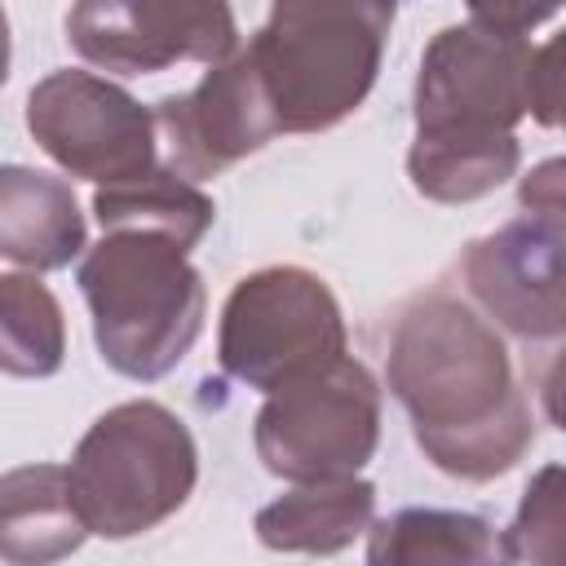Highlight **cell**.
Masks as SVG:
<instances>
[{"label":"cell","instance_id":"obj_1","mask_svg":"<svg viewBox=\"0 0 566 566\" xmlns=\"http://www.w3.org/2000/svg\"><path fill=\"white\" fill-rule=\"evenodd\" d=\"M385 380L424 460L460 482L509 473L535 442V416L500 332L447 292L416 296L398 314Z\"/></svg>","mask_w":566,"mask_h":566},{"label":"cell","instance_id":"obj_20","mask_svg":"<svg viewBox=\"0 0 566 566\" xmlns=\"http://www.w3.org/2000/svg\"><path fill=\"white\" fill-rule=\"evenodd\" d=\"M526 111L544 128H566V27L548 44L531 49Z\"/></svg>","mask_w":566,"mask_h":566},{"label":"cell","instance_id":"obj_13","mask_svg":"<svg viewBox=\"0 0 566 566\" xmlns=\"http://www.w3.org/2000/svg\"><path fill=\"white\" fill-rule=\"evenodd\" d=\"M376 522V486L354 478L296 482L256 513V539L274 553H340Z\"/></svg>","mask_w":566,"mask_h":566},{"label":"cell","instance_id":"obj_17","mask_svg":"<svg viewBox=\"0 0 566 566\" xmlns=\"http://www.w3.org/2000/svg\"><path fill=\"white\" fill-rule=\"evenodd\" d=\"M522 164L513 133L495 137H416L407 150V177L416 195L433 203H473L500 190Z\"/></svg>","mask_w":566,"mask_h":566},{"label":"cell","instance_id":"obj_23","mask_svg":"<svg viewBox=\"0 0 566 566\" xmlns=\"http://www.w3.org/2000/svg\"><path fill=\"white\" fill-rule=\"evenodd\" d=\"M539 402H544L548 424H557L566 433V345L548 358V367L539 376Z\"/></svg>","mask_w":566,"mask_h":566},{"label":"cell","instance_id":"obj_21","mask_svg":"<svg viewBox=\"0 0 566 566\" xmlns=\"http://www.w3.org/2000/svg\"><path fill=\"white\" fill-rule=\"evenodd\" d=\"M517 203H522V212L544 217V221H553V226L566 230V155L535 164L517 181Z\"/></svg>","mask_w":566,"mask_h":566},{"label":"cell","instance_id":"obj_10","mask_svg":"<svg viewBox=\"0 0 566 566\" xmlns=\"http://www.w3.org/2000/svg\"><path fill=\"white\" fill-rule=\"evenodd\" d=\"M155 119L159 142L168 150V168L190 181L221 177L239 159L256 155L270 137H279V119L248 44L212 62L190 93H168L155 106Z\"/></svg>","mask_w":566,"mask_h":566},{"label":"cell","instance_id":"obj_6","mask_svg":"<svg viewBox=\"0 0 566 566\" xmlns=\"http://www.w3.org/2000/svg\"><path fill=\"white\" fill-rule=\"evenodd\" d=\"M256 460L283 482L354 478L380 447V385L358 358L265 394L252 420Z\"/></svg>","mask_w":566,"mask_h":566},{"label":"cell","instance_id":"obj_2","mask_svg":"<svg viewBox=\"0 0 566 566\" xmlns=\"http://www.w3.org/2000/svg\"><path fill=\"white\" fill-rule=\"evenodd\" d=\"M75 283L93 314L102 363L128 380L168 376L203 332V274L159 230H102Z\"/></svg>","mask_w":566,"mask_h":566},{"label":"cell","instance_id":"obj_4","mask_svg":"<svg viewBox=\"0 0 566 566\" xmlns=\"http://www.w3.org/2000/svg\"><path fill=\"white\" fill-rule=\"evenodd\" d=\"M66 478L88 535L133 539L190 500L199 451L177 411L155 398H133L88 424L71 451Z\"/></svg>","mask_w":566,"mask_h":566},{"label":"cell","instance_id":"obj_16","mask_svg":"<svg viewBox=\"0 0 566 566\" xmlns=\"http://www.w3.org/2000/svg\"><path fill=\"white\" fill-rule=\"evenodd\" d=\"M93 212L102 230H159L190 252L208 234L217 203L177 168H150L142 177L97 186Z\"/></svg>","mask_w":566,"mask_h":566},{"label":"cell","instance_id":"obj_8","mask_svg":"<svg viewBox=\"0 0 566 566\" xmlns=\"http://www.w3.org/2000/svg\"><path fill=\"white\" fill-rule=\"evenodd\" d=\"M526 35L486 31L478 22L442 27L416 75V137H495L513 133L526 111Z\"/></svg>","mask_w":566,"mask_h":566},{"label":"cell","instance_id":"obj_11","mask_svg":"<svg viewBox=\"0 0 566 566\" xmlns=\"http://www.w3.org/2000/svg\"><path fill=\"white\" fill-rule=\"evenodd\" d=\"M469 296L482 314L522 336L548 340L566 332V230L544 217H517L464 248Z\"/></svg>","mask_w":566,"mask_h":566},{"label":"cell","instance_id":"obj_7","mask_svg":"<svg viewBox=\"0 0 566 566\" xmlns=\"http://www.w3.org/2000/svg\"><path fill=\"white\" fill-rule=\"evenodd\" d=\"M27 128L57 168L93 186L159 168L155 111L93 71H49L27 93Z\"/></svg>","mask_w":566,"mask_h":566},{"label":"cell","instance_id":"obj_18","mask_svg":"<svg viewBox=\"0 0 566 566\" xmlns=\"http://www.w3.org/2000/svg\"><path fill=\"white\" fill-rule=\"evenodd\" d=\"M66 358V318L57 296L31 274L0 279V367L22 380H44Z\"/></svg>","mask_w":566,"mask_h":566},{"label":"cell","instance_id":"obj_22","mask_svg":"<svg viewBox=\"0 0 566 566\" xmlns=\"http://www.w3.org/2000/svg\"><path fill=\"white\" fill-rule=\"evenodd\" d=\"M566 0H464L469 18L486 31L504 35H531L539 22H548Z\"/></svg>","mask_w":566,"mask_h":566},{"label":"cell","instance_id":"obj_12","mask_svg":"<svg viewBox=\"0 0 566 566\" xmlns=\"http://www.w3.org/2000/svg\"><path fill=\"white\" fill-rule=\"evenodd\" d=\"M88 248V226L71 181L9 164L0 172V252L4 261L49 274Z\"/></svg>","mask_w":566,"mask_h":566},{"label":"cell","instance_id":"obj_5","mask_svg":"<svg viewBox=\"0 0 566 566\" xmlns=\"http://www.w3.org/2000/svg\"><path fill=\"white\" fill-rule=\"evenodd\" d=\"M345 314L314 270L265 265L230 287L217 358L230 380L274 394L345 358Z\"/></svg>","mask_w":566,"mask_h":566},{"label":"cell","instance_id":"obj_9","mask_svg":"<svg viewBox=\"0 0 566 566\" xmlns=\"http://www.w3.org/2000/svg\"><path fill=\"white\" fill-rule=\"evenodd\" d=\"M71 49L106 75H155L177 62H221L239 49L230 0H75Z\"/></svg>","mask_w":566,"mask_h":566},{"label":"cell","instance_id":"obj_15","mask_svg":"<svg viewBox=\"0 0 566 566\" xmlns=\"http://www.w3.org/2000/svg\"><path fill=\"white\" fill-rule=\"evenodd\" d=\"M371 566H491L504 562L495 526L460 509H398L367 531Z\"/></svg>","mask_w":566,"mask_h":566},{"label":"cell","instance_id":"obj_14","mask_svg":"<svg viewBox=\"0 0 566 566\" xmlns=\"http://www.w3.org/2000/svg\"><path fill=\"white\" fill-rule=\"evenodd\" d=\"M88 526L75 509L66 464L9 469L0 482V553L13 566H44L84 544Z\"/></svg>","mask_w":566,"mask_h":566},{"label":"cell","instance_id":"obj_3","mask_svg":"<svg viewBox=\"0 0 566 566\" xmlns=\"http://www.w3.org/2000/svg\"><path fill=\"white\" fill-rule=\"evenodd\" d=\"M398 0H270L248 40L279 133H323L349 119L385 62Z\"/></svg>","mask_w":566,"mask_h":566},{"label":"cell","instance_id":"obj_19","mask_svg":"<svg viewBox=\"0 0 566 566\" xmlns=\"http://www.w3.org/2000/svg\"><path fill=\"white\" fill-rule=\"evenodd\" d=\"M500 544L504 562L566 566V464H544L526 482L522 504Z\"/></svg>","mask_w":566,"mask_h":566}]
</instances>
